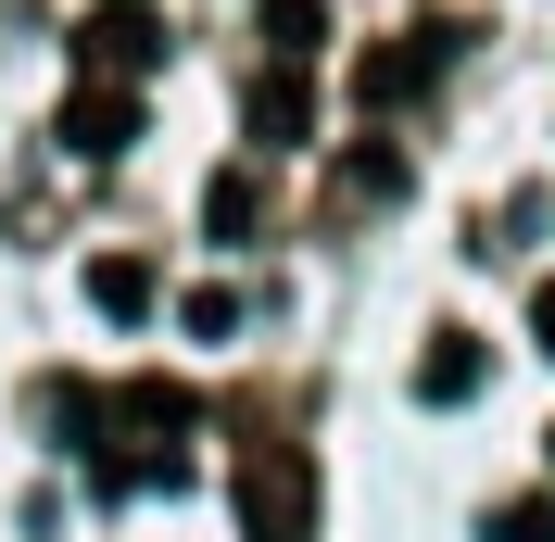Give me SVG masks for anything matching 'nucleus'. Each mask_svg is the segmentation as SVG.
Wrapping results in <instances>:
<instances>
[{
  "label": "nucleus",
  "instance_id": "obj_1",
  "mask_svg": "<svg viewBox=\"0 0 555 542\" xmlns=\"http://www.w3.org/2000/svg\"><path fill=\"white\" fill-rule=\"evenodd\" d=\"M241 542H315V467H304V441H253V454H241Z\"/></svg>",
  "mask_w": 555,
  "mask_h": 542
},
{
  "label": "nucleus",
  "instance_id": "obj_2",
  "mask_svg": "<svg viewBox=\"0 0 555 542\" xmlns=\"http://www.w3.org/2000/svg\"><path fill=\"white\" fill-rule=\"evenodd\" d=\"M480 378H492V353L467 328H429V353H416V404H480Z\"/></svg>",
  "mask_w": 555,
  "mask_h": 542
},
{
  "label": "nucleus",
  "instance_id": "obj_3",
  "mask_svg": "<svg viewBox=\"0 0 555 542\" xmlns=\"http://www.w3.org/2000/svg\"><path fill=\"white\" fill-rule=\"evenodd\" d=\"M64 139L89 152V165H114V152L139 139V102H127V89H76V102H64Z\"/></svg>",
  "mask_w": 555,
  "mask_h": 542
},
{
  "label": "nucleus",
  "instance_id": "obj_4",
  "mask_svg": "<svg viewBox=\"0 0 555 542\" xmlns=\"http://www.w3.org/2000/svg\"><path fill=\"white\" fill-rule=\"evenodd\" d=\"M442 51H454V26H416L404 51H366V102H404V89H429V76H442Z\"/></svg>",
  "mask_w": 555,
  "mask_h": 542
},
{
  "label": "nucleus",
  "instance_id": "obj_5",
  "mask_svg": "<svg viewBox=\"0 0 555 542\" xmlns=\"http://www.w3.org/2000/svg\"><path fill=\"white\" fill-rule=\"evenodd\" d=\"M152 51H165V38H152V13H139V0H114V13H89V64H102V76H139Z\"/></svg>",
  "mask_w": 555,
  "mask_h": 542
},
{
  "label": "nucleus",
  "instance_id": "obj_6",
  "mask_svg": "<svg viewBox=\"0 0 555 542\" xmlns=\"http://www.w3.org/2000/svg\"><path fill=\"white\" fill-rule=\"evenodd\" d=\"M89 304H102V315H114V328H139V315L165 304V278L139 266V253H102V266H89Z\"/></svg>",
  "mask_w": 555,
  "mask_h": 542
},
{
  "label": "nucleus",
  "instance_id": "obj_7",
  "mask_svg": "<svg viewBox=\"0 0 555 542\" xmlns=\"http://www.w3.org/2000/svg\"><path fill=\"white\" fill-rule=\"evenodd\" d=\"M304 127H315V89H304V64H278L266 89H253V139H266V152H291Z\"/></svg>",
  "mask_w": 555,
  "mask_h": 542
},
{
  "label": "nucleus",
  "instance_id": "obj_8",
  "mask_svg": "<svg viewBox=\"0 0 555 542\" xmlns=\"http://www.w3.org/2000/svg\"><path fill=\"white\" fill-rule=\"evenodd\" d=\"M315 38H328V0H266V51L278 64H315Z\"/></svg>",
  "mask_w": 555,
  "mask_h": 542
},
{
  "label": "nucleus",
  "instance_id": "obj_9",
  "mask_svg": "<svg viewBox=\"0 0 555 542\" xmlns=\"http://www.w3.org/2000/svg\"><path fill=\"white\" fill-rule=\"evenodd\" d=\"M253 215H266V190H253V165H228V177L203 190V228H215V240H253Z\"/></svg>",
  "mask_w": 555,
  "mask_h": 542
},
{
  "label": "nucleus",
  "instance_id": "obj_10",
  "mask_svg": "<svg viewBox=\"0 0 555 542\" xmlns=\"http://www.w3.org/2000/svg\"><path fill=\"white\" fill-rule=\"evenodd\" d=\"M480 542H555V492H518V505H492Z\"/></svg>",
  "mask_w": 555,
  "mask_h": 542
},
{
  "label": "nucleus",
  "instance_id": "obj_11",
  "mask_svg": "<svg viewBox=\"0 0 555 542\" xmlns=\"http://www.w3.org/2000/svg\"><path fill=\"white\" fill-rule=\"evenodd\" d=\"M530 340H543V353H555V278H543V291H530Z\"/></svg>",
  "mask_w": 555,
  "mask_h": 542
},
{
  "label": "nucleus",
  "instance_id": "obj_12",
  "mask_svg": "<svg viewBox=\"0 0 555 542\" xmlns=\"http://www.w3.org/2000/svg\"><path fill=\"white\" fill-rule=\"evenodd\" d=\"M543 441H555V429H543Z\"/></svg>",
  "mask_w": 555,
  "mask_h": 542
}]
</instances>
